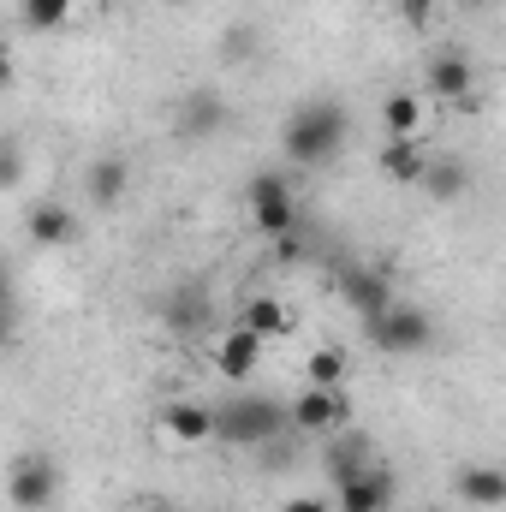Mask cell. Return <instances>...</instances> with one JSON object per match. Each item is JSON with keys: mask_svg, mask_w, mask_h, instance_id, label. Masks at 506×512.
<instances>
[{"mask_svg": "<svg viewBox=\"0 0 506 512\" xmlns=\"http://www.w3.org/2000/svg\"><path fill=\"white\" fill-rule=\"evenodd\" d=\"M274 262H304V239L298 233H280L274 239Z\"/></svg>", "mask_w": 506, "mask_h": 512, "instance_id": "24", "label": "cell"}, {"mask_svg": "<svg viewBox=\"0 0 506 512\" xmlns=\"http://www.w3.org/2000/svg\"><path fill=\"white\" fill-rule=\"evenodd\" d=\"M286 423H292V411H286L280 399H268V393L227 399V405L215 411V435H221L227 447H268L274 435H286Z\"/></svg>", "mask_w": 506, "mask_h": 512, "instance_id": "2", "label": "cell"}, {"mask_svg": "<svg viewBox=\"0 0 506 512\" xmlns=\"http://www.w3.org/2000/svg\"><path fill=\"white\" fill-rule=\"evenodd\" d=\"M221 126H227V102L215 90H191L179 102V131L185 137H209V131H221Z\"/></svg>", "mask_w": 506, "mask_h": 512, "instance_id": "15", "label": "cell"}, {"mask_svg": "<svg viewBox=\"0 0 506 512\" xmlns=\"http://www.w3.org/2000/svg\"><path fill=\"white\" fill-rule=\"evenodd\" d=\"M30 239L48 245V251H54V245H72V239H78L72 209H60V203H36V209H30Z\"/></svg>", "mask_w": 506, "mask_h": 512, "instance_id": "16", "label": "cell"}, {"mask_svg": "<svg viewBox=\"0 0 506 512\" xmlns=\"http://www.w3.org/2000/svg\"><path fill=\"white\" fill-rule=\"evenodd\" d=\"M340 143H346V108H340V102H310V108H298V114L280 126V149H286V161H298V167L334 161Z\"/></svg>", "mask_w": 506, "mask_h": 512, "instance_id": "1", "label": "cell"}, {"mask_svg": "<svg viewBox=\"0 0 506 512\" xmlns=\"http://www.w3.org/2000/svg\"><path fill=\"white\" fill-rule=\"evenodd\" d=\"M364 447H370V441H364V435H352V429L328 435V447H322V471L334 477V489H340V483H352V477L370 465V459H364Z\"/></svg>", "mask_w": 506, "mask_h": 512, "instance_id": "13", "label": "cell"}, {"mask_svg": "<svg viewBox=\"0 0 506 512\" xmlns=\"http://www.w3.org/2000/svg\"><path fill=\"white\" fill-rule=\"evenodd\" d=\"M334 286H340V298L370 322L381 310H393L399 298H393V280H387V268H364V262H346L340 274H334Z\"/></svg>", "mask_w": 506, "mask_h": 512, "instance_id": "7", "label": "cell"}, {"mask_svg": "<svg viewBox=\"0 0 506 512\" xmlns=\"http://www.w3.org/2000/svg\"><path fill=\"white\" fill-rule=\"evenodd\" d=\"M167 6H179V0H167Z\"/></svg>", "mask_w": 506, "mask_h": 512, "instance_id": "26", "label": "cell"}, {"mask_svg": "<svg viewBox=\"0 0 506 512\" xmlns=\"http://www.w3.org/2000/svg\"><path fill=\"white\" fill-rule=\"evenodd\" d=\"M340 382H346V352L340 346L310 352V387H340Z\"/></svg>", "mask_w": 506, "mask_h": 512, "instance_id": "21", "label": "cell"}, {"mask_svg": "<svg viewBox=\"0 0 506 512\" xmlns=\"http://www.w3.org/2000/svg\"><path fill=\"white\" fill-rule=\"evenodd\" d=\"M262 346H268V340L239 322L233 334H221V346H215V370H221L227 382H245V376L256 370V358H262Z\"/></svg>", "mask_w": 506, "mask_h": 512, "instance_id": "11", "label": "cell"}, {"mask_svg": "<svg viewBox=\"0 0 506 512\" xmlns=\"http://www.w3.org/2000/svg\"><path fill=\"white\" fill-rule=\"evenodd\" d=\"M352 423V399L346 387H304L292 399V429L298 435H340Z\"/></svg>", "mask_w": 506, "mask_h": 512, "instance_id": "5", "label": "cell"}, {"mask_svg": "<svg viewBox=\"0 0 506 512\" xmlns=\"http://www.w3.org/2000/svg\"><path fill=\"white\" fill-rule=\"evenodd\" d=\"M453 489H459V501H471V507H489V512L506 507V471L501 465H465Z\"/></svg>", "mask_w": 506, "mask_h": 512, "instance_id": "14", "label": "cell"}, {"mask_svg": "<svg viewBox=\"0 0 506 512\" xmlns=\"http://www.w3.org/2000/svg\"><path fill=\"white\" fill-rule=\"evenodd\" d=\"M459 6H465V12H483V6H495V0H459Z\"/></svg>", "mask_w": 506, "mask_h": 512, "instance_id": "25", "label": "cell"}, {"mask_svg": "<svg viewBox=\"0 0 506 512\" xmlns=\"http://www.w3.org/2000/svg\"><path fill=\"white\" fill-rule=\"evenodd\" d=\"M364 334H370V346L387 352V358H417V352H429L435 346V322L417 310V304H393V310H381L364 322Z\"/></svg>", "mask_w": 506, "mask_h": 512, "instance_id": "3", "label": "cell"}, {"mask_svg": "<svg viewBox=\"0 0 506 512\" xmlns=\"http://www.w3.org/2000/svg\"><path fill=\"white\" fill-rule=\"evenodd\" d=\"M465 185H471V173H465V161H453V155H435L429 173H423V191H429L435 203H459Z\"/></svg>", "mask_w": 506, "mask_h": 512, "instance_id": "17", "label": "cell"}, {"mask_svg": "<svg viewBox=\"0 0 506 512\" xmlns=\"http://www.w3.org/2000/svg\"><path fill=\"white\" fill-rule=\"evenodd\" d=\"M381 126H387V137H417L423 131V96H387Z\"/></svg>", "mask_w": 506, "mask_h": 512, "instance_id": "19", "label": "cell"}, {"mask_svg": "<svg viewBox=\"0 0 506 512\" xmlns=\"http://www.w3.org/2000/svg\"><path fill=\"white\" fill-rule=\"evenodd\" d=\"M393 495H399V477H393L387 465H364L352 483L334 489V507L340 512H387L393 507Z\"/></svg>", "mask_w": 506, "mask_h": 512, "instance_id": "8", "label": "cell"}, {"mask_svg": "<svg viewBox=\"0 0 506 512\" xmlns=\"http://www.w3.org/2000/svg\"><path fill=\"white\" fill-rule=\"evenodd\" d=\"M161 435H167V441H179V447H203V441L215 435V411H209V405H185V399H179V405H167V411H161Z\"/></svg>", "mask_w": 506, "mask_h": 512, "instance_id": "12", "label": "cell"}, {"mask_svg": "<svg viewBox=\"0 0 506 512\" xmlns=\"http://www.w3.org/2000/svg\"><path fill=\"white\" fill-rule=\"evenodd\" d=\"M429 96L435 102H465V96H477V66L459 54V48H447V54H435L429 60Z\"/></svg>", "mask_w": 506, "mask_h": 512, "instance_id": "9", "label": "cell"}, {"mask_svg": "<svg viewBox=\"0 0 506 512\" xmlns=\"http://www.w3.org/2000/svg\"><path fill=\"white\" fill-rule=\"evenodd\" d=\"M399 18H405L411 30H423V24L435 18V0H399Z\"/></svg>", "mask_w": 506, "mask_h": 512, "instance_id": "23", "label": "cell"}, {"mask_svg": "<svg viewBox=\"0 0 506 512\" xmlns=\"http://www.w3.org/2000/svg\"><path fill=\"white\" fill-rule=\"evenodd\" d=\"M72 18V0H24V24L30 30H60Z\"/></svg>", "mask_w": 506, "mask_h": 512, "instance_id": "22", "label": "cell"}, {"mask_svg": "<svg viewBox=\"0 0 506 512\" xmlns=\"http://www.w3.org/2000/svg\"><path fill=\"white\" fill-rule=\"evenodd\" d=\"M245 203H251V221L268 233V239L298 233V197H292V185H286L280 173H262V179H251Z\"/></svg>", "mask_w": 506, "mask_h": 512, "instance_id": "6", "label": "cell"}, {"mask_svg": "<svg viewBox=\"0 0 506 512\" xmlns=\"http://www.w3.org/2000/svg\"><path fill=\"white\" fill-rule=\"evenodd\" d=\"M120 191H126V161H96L90 167V203L96 209H114Z\"/></svg>", "mask_w": 506, "mask_h": 512, "instance_id": "20", "label": "cell"}, {"mask_svg": "<svg viewBox=\"0 0 506 512\" xmlns=\"http://www.w3.org/2000/svg\"><path fill=\"white\" fill-rule=\"evenodd\" d=\"M429 161H435V155H429L417 137H387V143H381V155H376L381 179H393V185H423Z\"/></svg>", "mask_w": 506, "mask_h": 512, "instance_id": "10", "label": "cell"}, {"mask_svg": "<svg viewBox=\"0 0 506 512\" xmlns=\"http://www.w3.org/2000/svg\"><path fill=\"white\" fill-rule=\"evenodd\" d=\"M6 495H12L18 512H48L54 501H60V465H54L48 453H24V459L12 465Z\"/></svg>", "mask_w": 506, "mask_h": 512, "instance_id": "4", "label": "cell"}, {"mask_svg": "<svg viewBox=\"0 0 506 512\" xmlns=\"http://www.w3.org/2000/svg\"><path fill=\"white\" fill-rule=\"evenodd\" d=\"M239 322H245L251 334H262V340H286V334H292V310H286L280 298H268V292L245 304V316H239Z\"/></svg>", "mask_w": 506, "mask_h": 512, "instance_id": "18", "label": "cell"}]
</instances>
